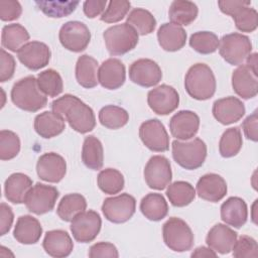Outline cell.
<instances>
[{
  "mask_svg": "<svg viewBox=\"0 0 258 258\" xmlns=\"http://www.w3.org/2000/svg\"><path fill=\"white\" fill-rule=\"evenodd\" d=\"M51 109L79 133H88L96 126V118L92 108L74 95L66 94L54 100L51 103Z\"/></svg>",
  "mask_w": 258,
  "mask_h": 258,
  "instance_id": "1",
  "label": "cell"
},
{
  "mask_svg": "<svg viewBox=\"0 0 258 258\" xmlns=\"http://www.w3.org/2000/svg\"><path fill=\"white\" fill-rule=\"evenodd\" d=\"M11 101L21 110L36 112L47 104L46 95L38 87L37 79L27 76L17 81L11 90Z\"/></svg>",
  "mask_w": 258,
  "mask_h": 258,
  "instance_id": "2",
  "label": "cell"
},
{
  "mask_svg": "<svg viewBox=\"0 0 258 258\" xmlns=\"http://www.w3.org/2000/svg\"><path fill=\"white\" fill-rule=\"evenodd\" d=\"M216 87L215 75L208 64L199 62L188 69L184 78V88L191 98L199 101L211 99Z\"/></svg>",
  "mask_w": 258,
  "mask_h": 258,
  "instance_id": "3",
  "label": "cell"
},
{
  "mask_svg": "<svg viewBox=\"0 0 258 258\" xmlns=\"http://www.w3.org/2000/svg\"><path fill=\"white\" fill-rule=\"evenodd\" d=\"M172 157L184 169L195 170L201 167L207 157V145L200 138L189 141H172Z\"/></svg>",
  "mask_w": 258,
  "mask_h": 258,
  "instance_id": "4",
  "label": "cell"
},
{
  "mask_svg": "<svg viewBox=\"0 0 258 258\" xmlns=\"http://www.w3.org/2000/svg\"><path fill=\"white\" fill-rule=\"evenodd\" d=\"M103 37L111 55L125 54L134 49L138 43V33L126 22L107 28Z\"/></svg>",
  "mask_w": 258,
  "mask_h": 258,
  "instance_id": "5",
  "label": "cell"
},
{
  "mask_svg": "<svg viewBox=\"0 0 258 258\" xmlns=\"http://www.w3.org/2000/svg\"><path fill=\"white\" fill-rule=\"evenodd\" d=\"M163 241L172 251L185 252L194 245V234L189 226L180 218H169L162 227Z\"/></svg>",
  "mask_w": 258,
  "mask_h": 258,
  "instance_id": "6",
  "label": "cell"
},
{
  "mask_svg": "<svg viewBox=\"0 0 258 258\" xmlns=\"http://www.w3.org/2000/svg\"><path fill=\"white\" fill-rule=\"evenodd\" d=\"M220 10L230 15L238 30L242 32H253L258 26V13L250 7L251 1H218Z\"/></svg>",
  "mask_w": 258,
  "mask_h": 258,
  "instance_id": "7",
  "label": "cell"
},
{
  "mask_svg": "<svg viewBox=\"0 0 258 258\" xmlns=\"http://www.w3.org/2000/svg\"><path fill=\"white\" fill-rule=\"evenodd\" d=\"M220 55L232 66H240L251 54L252 43L247 35L234 32L219 40Z\"/></svg>",
  "mask_w": 258,
  "mask_h": 258,
  "instance_id": "8",
  "label": "cell"
},
{
  "mask_svg": "<svg viewBox=\"0 0 258 258\" xmlns=\"http://www.w3.org/2000/svg\"><path fill=\"white\" fill-rule=\"evenodd\" d=\"M59 196L56 187L36 182L28 190L24 204L27 210L35 215H43L53 210Z\"/></svg>",
  "mask_w": 258,
  "mask_h": 258,
  "instance_id": "9",
  "label": "cell"
},
{
  "mask_svg": "<svg viewBox=\"0 0 258 258\" xmlns=\"http://www.w3.org/2000/svg\"><path fill=\"white\" fill-rule=\"evenodd\" d=\"M136 210L135 198L129 194H121L116 197L107 198L102 205L105 218L114 223L122 224L132 218Z\"/></svg>",
  "mask_w": 258,
  "mask_h": 258,
  "instance_id": "10",
  "label": "cell"
},
{
  "mask_svg": "<svg viewBox=\"0 0 258 258\" xmlns=\"http://www.w3.org/2000/svg\"><path fill=\"white\" fill-rule=\"evenodd\" d=\"M102 226L100 215L93 211H84L78 214L71 223V232L76 241L89 243L95 240Z\"/></svg>",
  "mask_w": 258,
  "mask_h": 258,
  "instance_id": "11",
  "label": "cell"
},
{
  "mask_svg": "<svg viewBox=\"0 0 258 258\" xmlns=\"http://www.w3.org/2000/svg\"><path fill=\"white\" fill-rule=\"evenodd\" d=\"M58 38L66 49L81 52L89 45L91 32L87 25L81 21H68L60 27Z\"/></svg>",
  "mask_w": 258,
  "mask_h": 258,
  "instance_id": "12",
  "label": "cell"
},
{
  "mask_svg": "<svg viewBox=\"0 0 258 258\" xmlns=\"http://www.w3.org/2000/svg\"><path fill=\"white\" fill-rule=\"evenodd\" d=\"M144 179L152 189H164L172 179V172L169 160L162 155L150 157L144 167Z\"/></svg>",
  "mask_w": 258,
  "mask_h": 258,
  "instance_id": "13",
  "label": "cell"
},
{
  "mask_svg": "<svg viewBox=\"0 0 258 258\" xmlns=\"http://www.w3.org/2000/svg\"><path fill=\"white\" fill-rule=\"evenodd\" d=\"M142 143L151 151L164 152L169 149V137L164 125L158 119H150L139 127Z\"/></svg>",
  "mask_w": 258,
  "mask_h": 258,
  "instance_id": "14",
  "label": "cell"
},
{
  "mask_svg": "<svg viewBox=\"0 0 258 258\" xmlns=\"http://www.w3.org/2000/svg\"><path fill=\"white\" fill-rule=\"evenodd\" d=\"M147 103L154 113L168 115L178 107L179 95L173 87L163 84L148 92Z\"/></svg>",
  "mask_w": 258,
  "mask_h": 258,
  "instance_id": "15",
  "label": "cell"
},
{
  "mask_svg": "<svg viewBox=\"0 0 258 258\" xmlns=\"http://www.w3.org/2000/svg\"><path fill=\"white\" fill-rule=\"evenodd\" d=\"M130 80L141 87L150 88L156 86L162 79L160 67L152 59L140 58L132 62L129 68Z\"/></svg>",
  "mask_w": 258,
  "mask_h": 258,
  "instance_id": "16",
  "label": "cell"
},
{
  "mask_svg": "<svg viewBox=\"0 0 258 258\" xmlns=\"http://www.w3.org/2000/svg\"><path fill=\"white\" fill-rule=\"evenodd\" d=\"M50 56L49 47L45 43L36 40L25 43L17 51V57L20 62L31 71H38L46 67Z\"/></svg>",
  "mask_w": 258,
  "mask_h": 258,
  "instance_id": "17",
  "label": "cell"
},
{
  "mask_svg": "<svg viewBox=\"0 0 258 258\" xmlns=\"http://www.w3.org/2000/svg\"><path fill=\"white\" fill-rule=\"evenodd\" d=\"M36 172L40 179L56 183L66 175L67 162L61 155L55 152L44 153L37 160Z\"/></svg>",
  "mask_w": 258,
  "mask_h": 258,
  "instance_id": "18",
  "label": "cell"
},
{
  "mask_svg": "<svg viewBox=\"0 0 258 258\" xmlns=\"http://www.w3.org/2000/svg\"><path fill=\"white\" fill-rule=\"evenodd\" d=\"M200 117L192 111L181 110L175 113L169 121L171 135L177 140H188L199 131Z\"/></svg>",
  "mask_w": 258,
  "mask_h": 258,
  "instance_id": "19",
  "label": "cell"
},
{
  "mask_svg": "<svg viewBox=\"0 0 258 258\" xmlns=\"http://www.w3.org/2000/svg\"><path fill=\"white\" fill-rule=\"evenodd\" d=\"M212 112L218 122L230 125L242 119L245 114V106L240 99L229 96L215 101Z\"/></svg>",
  "mask_w": 258,
  "mask_h": 258,
  "instance_id": "20",
  "label": "cell"
},
{
  "mask_svg": "<svg viewBox=\"0 0 258 258\" xmlns=\"http://www.w3.org/2000/svg\"><path fill=\"white\" fill-rule=\"evenodd\" d=\"M126 80V69L118 58H108L98 70V81L100 85L108 90H117Z\"/></svg>",
  "mask_w": 258,
  "mask_h": 258,
  "instance_id": "21",
  "label": "cell"
},
{
  "mask_svg": "<svg viewBox=\"0 0 258 258\" xmlns=\"http://www.w3.org/2000/svg\"><path fill=\"white\" fill-rule=\"evenodd\" d=\"M232 87L234 92L242 99H251L258 93L257 74L247 64H240L232 74Z\"/></svg>",
  "mask_w": 258,
  "mask_h": 258,
  "instance_id": "22",
  "label": "cell"
},
{
  "mask_svg": "<svg viewBox=\"0 0 258 258\" xmlns=\"http://www.w3.org/2000/svg\"><path fill=\"white\" fill-rule=\"evenodd\" d=\"M226 180L217 173H207L200 177L197 182L198 196L208 202L217 203L227 194Z\"/></svg>",
  "mask_w": 258,
  "mask_h": 258,
  "instance_id": "23",
  "label": "cell"
},
{
  "mask_svg": "<svg viewBox=\"0 0 258 258\" xmlns=\"http://www.w3.org/2000/svg\"><path fill=\"white\" fill-rule=\"evenodd\" d=\"M237 237L238 235L233 229L218 223L209 231L206 243L216 253L228 254L232 251Z\"/></svg>",
  "mask_w": 258,
  "mask_h": 258,
  "instance_id": "24",
  "label": "cell"
},
{
  "mask_svg": "<svg viewBox=\"0 0 258 258\" xmlns=\"http://www.w3.org/2000/svg\"><path fill=\"white\" fill-rule=\"evenodd\" d=\"M42 247L51 257H68L73 249L74 243L71 236L63 230H51L45 233Z\"/></svg>",
  "mask_w": 258,
  "mask_h": 258,
  "instance_id": "25",
  "label": "cell"
},
{
  "mask_svg": "<svg viewBox=\"0 0 258 258\" xmlns=\"http://www.w3.org/2000/svg\"><path fill=\"white\" fill-rule=\"evenodd\" d=\"M248 209L245 201L239 197H230L221 206V219L234 228H241L247 222Z\"/></svg>",
  "mask_w": 258,
  "mask_h": 258,
  "instance_id": "26",
  "label": "cell"
},
{
  "mask_svg": "<svg viewBox=\"0 0 258 258\" xmlns=\"http://www.w3.org/2000/svg\"><path fill=\"white\" fill-rule=\"evenodd\" d=\"M42 235V227L39 221L30 216H20L15 224L13 236L21 244L31 245L39 241Z\"/></svg>",
  "mask_w": 258,
  "mask_h": 258,
  "instance_id": "27",
  "label": "cell"
},
{
  "mask_svg": "<svg viewBox=\"0 0 258 258\" xmlns=\"http://www.w3.org/2000/svg\"><path fill=\"white\" fill-rule=\"evenodd\" d=\"M158 43L166 51H177L181 49L186 41L185 30L173 23H163L157 30Z\"/></svg>",
  "mask_w": 258,
  "mask_h": 258,
  "instance_id": "28",
  "label": "cell"
},
{
  "mask_svg": "<svg viewBox=\"0 0 258 258\" xmlns=\"http://www.w3.org/2000/svg\"><path fill=\"white\" fill-rule=\"evenodd\" d=\"M64 128V119L54 112H42L34 119V130L42 138L55 137L62 133Z\"/></svg>",
  "mask_w": 258,
  "mask_h": 258,
  "instance_id": "29",
  "label": "cell"
},
{
  "mask_svg": "<svg viewBox=\"0 0 258 258\" xmlns=\"http://www.w3.org/2000/svg\"><path fill=\"white\" fill-rule=\"evenodd\" d=\"M31 186L32 179L28 175L21 172L12 173L4 183L5 197L13 204H22Z\"/></svg>",
  "mask_w": 258,
  "mask_h": 258,
  "instance_id": "30",
  "label": "cell"
},
{
  "mask_svg": "<svg viewBox=\"0 0 258 258\" xmlns=\"http://www.w3.org/2000/svg\"><path fill=\"white\" fill-rule=\"evenodd\" d=\"M76 79L79 85L86 89H92L99 83L98 61L89 54L81 55L76 63Z\"/></svg>",
  "mask_w": 258,
  "mask_h": 258,
  "instance_id": "31",
  "label": "cell"
},
{
  "mask_svg": "<svg viewBox=\"0 0 258 258\" xmlns=\"http://www.w3.org/2000/svg\"><path fill=\"white\" fill-rule=\"evenodd\" d=\"M140 211L146 219L157 222L166 217L168 205L161 194L150 192L141 200Z\"/></svg>",
  "mask_w": 258,
  "mask_h": 258,
  "instance_id": "32",
  "label": "cell"
},
{
  "mask_svg": "<svg viewBox=\"0 0 258 258\" xmlns=\"http://www.w3.org/2000/svg\"><path fill=\"white\" fill-rule=\"evenodd\" d=\"M82 160L84 164L93 170H99L104 163V150L101 141L94 135L85 138L82 148Z\"/></svg>",
  "mask_w": 258,
  "mask_h": 258,
  "instance_id": "33",
  "label": "cell"
},
{
  "mask_svg": "<svg viewBox=\"0 0 258 258\" xmlns=\"http://www.w3.org/2000/svg\"><path fill=\"white\" fill-rule=\"evenodd\" d=\"M198 13L199 9L196 3L191 1L175 0L169 6L168 17L171 23L186 26L196 20Z\"/></svg>",
  "mask_w": 258,
  "mask_h": 258,
  "instance_id": "34",
  "label": "cell"
},
{
  "mask_svg": "<svg viewBox=\"0 0 258 258\" xmlns=\"http://www.w3.org/2000/svg\"><path fill=\"white\" fill-rule=\"evenodd\" d=\"M29 40V33L24 26L19 23L5 25L2 28L1 43L4 48L17 52Z\"/></svg>",
  "mask_w": 258,
  "mask_h": 258,
  "instance_id": "35",
  "label": "cell"
},
{
  "mask_svg": "<svg viewBox=\"0 0 258 258\" xmlns=\"http://www.w3.org/2000/svg\"><path fill=\"white\" fill-rule=\"evenodd\" d=\"M87 209V201L80 194L66 195L59 202L56 214L64 222H72V220L80 213Z\"/></svg>",
  "mask_w": 258,
  "mask_h": 258,
  "instance_id": "36",
  "label": "cell"
},
{
  "mask_svg": "<svg viewBox=\"0 0 258 258\" xmlns=\"http://www.w3.org/2000/svg\"><path fill=\"white\" fill-rule=\"evenodd\" d=\"M166 196L172 206L181 208L189 205L195 200L196 189L189 182L178 180L167 185Z\"/></svg>",
  "mask_w": 258,
  "mask_h": 258,
  "instance_id": "37",
  "label": "cell"
},
{
  "mask_svg": "<svg viewBox=\"0 0 258 258\" xmlns=\"http://www.w3.org/2000/svg\"><path fill=\"white\" fill-rule=\"evenodd\" d=\"M126 23L132 26L138 35H147L156 27V19L146 9L134 8L127 16Z\"/></svg>",
  "mask_w": 258,
  "mask_h": 258,
  "instance_id": "38",
  "label": "cell"
},
{
  "mask_svg": "<svg viewBox=\"0 0 258 258\" xmlns=\"http://www.w3.org/2000/svg\"><path fill=\"white\" fill-rule=\"evenodd\" d=\"M98 117L100 123L104 127L112 130L125 126L129 121V114L127 111L115 105H107L103 107L100 110Z\"/></svg>",
  "mask_w": 258,
  "mask_h": 258,
  "instance_id": "39",
  "label": "cell"
},
{
  "mask_svg": "<svg viewBox=\"0 0 258 258\" xmlns=\"http://www.w3.org/2000/svg\"><path fill=\"white\" fill-rule=\"evenodd\" d=\"M99 188L107 195L120 192L124 187V176L115 168H105L101 170L97 177Z\"/></svg>",
  "mask_w": 258,
  "mask_h": 258,
  "instance_id": "40",
  "label": "cell"
},
{
  "mask_svg": "<svg viewBox=\"0 0 258 258\" xmlns=\"http://www.w3.org/2000/svg\"><path fill=\"white\" fill-rule=\"evenodd\" d=\"M242 144V134L239 127L229 128L221 136L219 142L220 154L225 158L233 157L239 153Z\"/></svg>",
  "mask_w": 258,
  "mask_h": 258,
  "instance_id": "41",
  "label": "cell"
},
{
  "mask_svg": "<svg viewBox=\"0 0 258 258\" xmlns=\"http://www.w3.org/2000/svg\"><path fill=\"white\" fill-rule=\"evenodd\" d=\"M37 84L41 92L48 97H56L63 90L60 75L52 69L40 72L37 76Z\"/></svg>",
  "mask_w": 258,
  "mask_h": 258,
  "instance_id": "42",
  "label": "cell"
},
{
  "mask_svg": "<svg viewBox=\"0 0 258 258\" xmlns=\"http://www.w3.org/2000/svg\"><path fill=\"white\" fill-rule=\"evenodd\" d=\"M34 3L39 10L51 18L69 16L79 5V1H35Z\"/></svg>",
  "mask_w": 258,
  "mask_h": 258,
  "instance_id": "43",
  "label": "cell"
},
{
  "mask_svg": "<svg viewBox=\"0 0 258 258\" xmlns=\"http://www.w3.org/2000/svg\"><path fill=\"white\" fill-rule=\"evenodd\" d=\"M189 45L199 53L210 54L218 49L219 38L214 32L198 31L190 35Z\"/></svg>",
  "mask_w": 258,
  "mask_h": 258,
  "instance_id": "44",
  "label": "cell"
},
{
  "mask_svg": "<svg viewBox=\"0 0 258 258\" xmlns=\"http://www.w3.org/2000/svg\"><path fill=\"white\" fill-rule=\"evenodd\" d=\"M20 151V139L16 133L10 130L0 132V159L10 160Z\"/></svg>",
  "mask_w": 258,
  "mask_h": 258,
  "instance_id": "45",
  "label": "cell"
},
{
  "mask_svg": "<svg viewBox=\"0 0 258 258\" xmlns=\"http://www.w3.org/2000/svg\"><path fill=\"white\" fill-rule=\"evenodd\" d=\"M131 3L126 0H113L108 3L100 19L106 23H115L121 21L129 12Z\"/></svg>",
  "mask_w": 258,
  "mask_h": 258,
  "instance_id": "46",
  "label": "cell"
},
{
  "mask_svg": "<svg viewBox=\"0 0 258 258\" xmlns=\"http://www.w3.org/2000/svg\"><path fill=\"white\" fill-rule=\"evenodd\" d=\"M233 256L236 258H248L258 257V246L254 238L243 235L236 240L233 246Z\"/></svg>",
  "mask_w": 258,
  "mask_h": 258,
  "instance_id": "47",
  "label": "cell"
},
{
  "mask_svg": "<svg viewBox=\"0 0 258 258\" xmlns=\"http://www.w3.org/2000/svg\"><path fill=\"white\" fill-rule=\"evenodd\" d=\"M22 13V7L18 1H0V19L2 21H12L18 19Z\"/></svg>",
  "mask_w": 258,
  "mask_h": 258,
  "instance_id": "48",
  "label": "cell"
},
{
  "mask_svg": "<svg viewBox=\"0 0 258 258\" xmlns=\"http://www.w3.org/2000/svg\"><path fill=\"white\" fill-rule=\"evenodd\" d=\"M0 53V82L4 83L13 77L16 62L14 57L5 51L4 48H1Z\"/></svg>",
  "mask_w": 258,
  "mask_h": 258,
  "instance_id": "49",
  "label": "cell"
},
{
  "mask_svg": "<svg viewBox=\"0 0 258 258\" xmlns=\"http://www.w3.org/2000/svg\"><path fill=\"white\" fill-rule=\"evenodd\" d=\"M89 257L97 258V257H111L117 258L119 257L118 250L115 245L109 242H99L91 246L89 253Z\"/></svg>",
  "mask_w": 258,
  "mask_h": 258,
  "instance_id": "50",
  "label": "cell"
},
{
  "mask_svg": "<svg viewBox=\"0 0 258 258\" xmlns=\"http://www.w3.org/2000/svg\"><path fill=\"white\" fill-rule=\"evenodd\" d=\"M258 118H257V111H254L251 115H249L242 123V128L244 134L247 139L256 142L258 140Z\"/></svg>",
  "mask_w": 258,
  "mask_h": 258,
  "instance_id": "51",
  "label": "cell"
},
{
  "mask_svg": "<svg viewBox=\"0 0 258 258\" xmlns=\"http://www.w3.org/2000/svg\"><path fill=\"white\" fill-rule=\"evenodd\" d=\"M13 220H14V215L11 207L6 205L5 203H1L0 205V235L1 236H4L10 231Z\"/></svg>",
  "mask_w": 258,
  "mask_h": 258,
  "instance_id": "52",
  "label": "cell"
},
{
  "mask_svg": "<svg viewBox=\"0 0 258 258\" xmlns=\"http://www.w3.org/2000/svg\"><path fill=\"white\" fill-rule=\"evenodd\" d=\"M106 0H87L83 4V10L88 18H95L105 11Z\"/></svg>",
  "mask_w": 258,
  "mask_h": 258,
  "instance_id": "53",
  "label": "cell"
},
{
  "mask_svg": "<svg viewBox=\"0 0 258 258\" xmlns=\"http://www.w3.org/2000/svg\"><path fill=\"white\" fill-rule=\"evenodd\" d=\"M191 257H217V253L210 247L201 246L195 249V251L191 253Z\"/></svg>",
  "mask_w": 258,
  "mask_h": 258,
  "instance_id": "54",
  "label": "cell"
},
{
  "mask_svg": "<svg viewBox=\"0 0 258 258\" xmlns=\"http://www.w3.org/2000/svg\"><path fill=\"white\" fill-rule=\"evenodd\" d=\"M247 59V66L254 72L257 74V53L254 52L252 54H249Z\"/></svg>",
  "mask_w": 258,
  "mask_h": 258,
  "instance_id": "55",
  "label": "cell"
}]
</instances>
